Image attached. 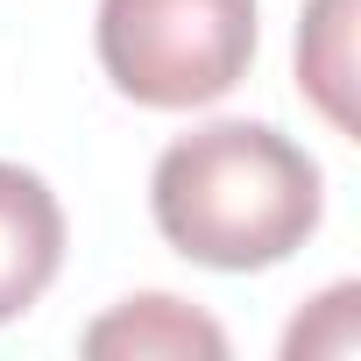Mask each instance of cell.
Listing matches in <instances>:
<instances>
[{
    "mask_svg": "<svg viewBox=\"0 0 361 361\" xmlns=\"http://www.w3.org/2000/svg\"><path fill=\"white\" fill-rule=\"evenodd\" d=\"M85 354H99V361H220L227 333L206 312H192L185 298L142 290L85 326Z\"/></svg>",
    "mask_w": 361,
    "mask_h": 361,
    "instance_id": "4",
    "label": "cell"
},
{
    "mask_svg": "<svg viewBox=\"0 0 361 361\" xmlns=\"http://www.w3.org/2000/svg\"><path fill=\"white\" fill-rule=\"evenodd\" d=\"M149 213L185 262L248 276L290 262L312 241L326 213V177L290 135L262 121H213L156 156Z\"/></svg>",
    "mask_w": 361,
    "mask_h": 361,
    "instance_id": "1",
    "label": "cell"
},
{
    "mask_svg": "<svg viewBox=\"0 0 361 361\" xmlns=\"http://www.w3.org/2000/svg\"><path fill=\"white\" fill-rule=\"evenodd\" d=\"M298 71L319 92V106L347 128V99H340V85H347V0H319L312 8V22L298 29Z\"/></svg>",
    "mask_w": 361,
    "mask_h": 361,
    "instance_id": "5",
    "label": "cell"
},
{
    "mask_svg": "<svg viewBox=\"0 0 361 361\" xmlns=\"http://www.w3.org/2000/svg\"><path fill=\"white\" fill-rule=\"evenodd\" d=\"M99 64L135 106H213L255 64V0H99Z\"/></svg>",
    "mask_w": 361,
    "mask_h": 361,
    "instance_id": "2",
    "label": "cell"
},
{
    "mask_svg": "<svg viewBox=\"0 0 361 361\" xmlns=\"http://www.w3.org/2000/svg\"><path fill=\"white\" fill-rule=\"evenodd\" d=\"M64 269V206L36 170L0 163V326L22 319Z\"/></svg>",
    "mask_w": 361,
    "mask_h": 361,
    "instance_id": "3",
    "label": "cell"
}]
</instances>
